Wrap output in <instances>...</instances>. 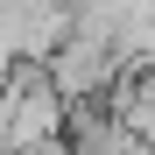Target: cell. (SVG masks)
<instances>
[{"label":"cell","mask_w":155,"mask_h":155,"mask_svg":"<svg viewBox=\"0 0 155 155\" xmlns=\"http://www.w3.org/2000/svg\"><path fill=\"white\" fill-rule=\"evenodd\" d=\"M57 141H71V99L49 85L42 64H14L0 92V155H35Z\"/></svg>","instance_id":"obj_1"}]
</instances>
